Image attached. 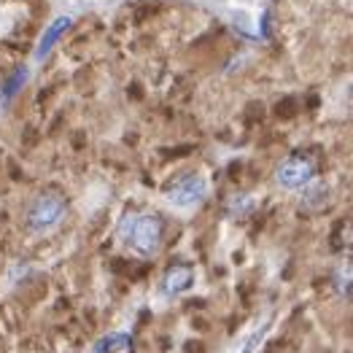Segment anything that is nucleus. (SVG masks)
<instances>
[{
	"instance_id": "nucleus-1",
	"label": "nucleus",
	"mask_w": 353,
	"mask_h": 353,
	"mask_svg": "<svg viewBox=\"0 0 353 353\" xmlns=\"http://www.w3.org/2000/svg\"><path fill=\"white\" fill-rule=\"evenodd\" d=\"M117 237L132 254L151 259L162 245V219L151 210H127L119 219Z\"/></svg>"
},
{
	"instance_id": "nucleus-2",
	"label": "nucleus",
	"mask_w": 353,
	"mask_h": 353,
	"mask_svg": "<svg viewBox=\"0 0 353 353\" xmlns=\"http://www.w3.org/2000/svg\"><path fill=\"white\" fill-rule=\"evenodd\" d=\"M208 194H210V181L205 173H186L165 189V203L173 210L192 213L205 203Z\"/></svg>"
},
{
	"instance_id": "nucleus-3",
	"label": "nucleus",
	"mask_w": 353,
	"mask_h": 353,
	"mask_svg": "<svg viewBox=\"0 0 353 353\" xmlns=\"http://www.w3.org/2000/svg\"><path fill=\"white\" fill-rule=\"evenodd\" d=\"M65 213H68V203H65L62 194H57V192H41L38 197H32L25 221H28L30 232L41 235V232H49V230L59 227Z\"/></svg>"
},
{
	"instance_id": "nucleus-4",
	"label": "nucleus",
	"mask_w": 353,
	"mask_h": 353,
	"mask_svg": "<svg viewBox=\"0 0 353 353\" xmlns=\"http://www.w3.org/2000/svg\"><path fill=\"white\" fill-rule=\"evenodd\" d=\"M316 178V165L310 157L305 154H294V157H286L278 168H275V186L283 189V192H292L296 194L305 183H310Z\"/></svg>"
},
{
	"instance_id": "nucleus-5",
	"label": "nucleus",
	"mask_w": 353,
	"mask_h": 353,
	"mask_svg": "<svg viewBox=\"0 0 353 353\" xmlns=\"http://www.w3.org/2000/svg\"><path fill=\"white\" fill-rule=\"evenodd\" d=\"M224 22L248 41H267V11L254 14L248 6H232L221 11Z\"/></svg>"
},
{
	"instance_id": "nucleus-6",
	"label": "nucleus",
	"mask_w": 353,
	"mask_h": 353,
	"mask_svg": "<svg viewBox=\"0 0 353 353\" xmlns=\"http://www.w3.org/2000/svg\"><path fill=\"white\" fill-rule=\"evenodd\" d=\"M73 22H76V14H57V17L43 28L38 43H35V52H32V65H41L43 59L54 52V46L65 38V32L73 28Z\"/></svg>"
},
{
	"instance_id": "nucleus-7",
	"label": "nucleus",
	"mask_w": 353,
	"mask_h": 353,
	"mask_svg": "<svg viewBox=\"0 0 353 353\" xmlns=\"http://www.w3.org/2000/svg\"><path fill=\"white\" fill-rule=\"evenodd\" d=\"M197 281V272L192 265H173L165 270L162 281H159V294L168 296V299H176V296L186 294Z\"/></svg>"
},
{
	"instance_id": "nucleus-8",
	"label": "nucleus",
	"mask_w": 353,
	"mask_h": 353,
	"mask_svg": "<svg viewBox=\"0 0 353 353\" xmlns=\"http://www.w3.org/2000/svg\"><path fill=\"white\" fill-rule=\"evenodd\" d=\"M299 208L313 213V210H324L332 203V186L326 183L324 178H313L310 183H305L299 192Z\"/></svg>"
},
{
	"instance_id": "nucleus-9",
	"label": "nucleus",
	"mask_w": 353,
	"mask_h": 353,
	"mask_svg": "<svg viewBox=\"0 0 353 353\" xmlns=\"http://www.w3.org/2000/svg\"><path fill=\"white\" fill-rule=\"evenodd\" d=\"M30 79H32V65H19L6 81H3V87H0V108H8L17 97H19V92L28 87Z\"/></svg>"
},
{
	"instance_id": "nucleus-10",
	"label": "nucleus",
	"mask_w": 353,
	"mask_h": 353,
	"mask_svg": "<svg viewBox=\"0 0 353 353\" xmlns=\"http://www.w3.org/2000/svg\"><path fill=\"white\" fill-rule=\"evenodd\" d=\"M256 208H259V197L254 192H235L224 203V210L230 219H248L256 213Z\"/></svg>"
},
{
	"instance_id": "nucleus-11",
	"label": "nucleus",
	"mask_w": 353,
	"mask_h": 353,
	"mask_svg": "<svg viewBox=\"0 0 353 353\" xmlns=\"http://www.w3.org/2000/svg\"><path fill=\"white\" fill-rule=\"evenodd\" d=\"M135 351V340L130 332H111L105 337H100L94 343L92 353H132Z\"/></svg>"
},
{
	"instance_id": "nucleus-12",
	"label": "nucleus",
	"mask_w": 353,
	"mask_h": 353,
	"mask_svg": "<svg viewBox=\"0 0 353 353\" xmlns=\"http://www.w3.org/2000/svg\"><path fill=\"white\" fill-rule=\"evenodd\" d=\"M334 292L345 299H353V259H343L334 267Z\"/></svg>"
},
{
	"instance_id": "nucleus-13",
	"label": "nucleus",
	"mask_w": 353,
	"mask_h": 353,
	"mask_svg": "<svg viewBox=\"0 0 353 353\" xmlns=\"http://www.w3.org/2000/svg\"><path fill=\"white\" fill-rule=\"evenodd\" d=\"M14 25H17V14L11 8H0V38L8 35Z\"/></svg>"
},
{
	"instance_id": "nucleus-14",
	"label": "nucleus",
	"mask_w": 353,
	"mask_h": 353,
	"mask_svg": "<svg viewBox=\"0 0 353 353\" xmlns=\"http://www.w3.org/2000/svg\"><path fill=\"white\" fill-rule=\"evenodd\" d=\"M200 3H210V6H227L230 0H200Z\"/></svg>"
},
{
	"instance_id": "nucleus-15",
	"label": "nucleus",
	"mask_w": 353,
	"mask_h": 353,
	"mask_svg": "<svg viewBox=\"0 0 353 353\" xmlns=\"http://www.w3.org/2000/svg\"><path fill=\"white\" fill-rule=\"evenodd\" d=\"M243 3H262V0H243Z\"/></svg>"
},
{
	"instance_id": "nucleus-16",
	"label": "nucleus",
	"mask_w": 353,
	"mask_h": 353,
	"mask_svg": "<svg viewBox=\"0 0 353 353\" xmlns=\"http://www.w3.org/2000/svg\"><path fill=\"white\" fill-rule=\"evenodd\" d=\"M79 3H97V0H79Z\"/></svg>"
}]
</instances>
